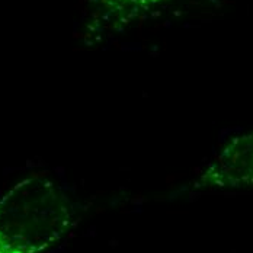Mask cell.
Segmentation results:
<instances>
[{
	"label": "cell",
	"mask_w": 253,
	"mask_h": 253,
	"mask_svg": "<svg viewBox=\"0 0 253 253\" xmlns=\"http://www.w3.org/2000/svg\"><path fill=\"white\" fill-rule=\"evenodd\" d=\"M179 0H89L96 21L106 29L123 31L146 21Z\"/></svg>",
	"instance_id": "3"
},
{
	"label": "cell",
	"mask_w": 253,
	"mask_h": 253,
	"mask_svg": "<svg viewBox=\"0 0 253 253\" xmlns=\"http://www.w3.org/2000/svg\"><path fill=\"white\" fill-rule=\"evenodd\" d=\"M197 189L253 188V131L231 138L194 182Z\"/></svg>",
	"instance_id": "2"
},
{
	"label": "cell",
	"mask_w": 253,
	"mask_h": 253,
	"mask_svg": "<svg viewBox=\"0 0 253 253\" xmlns=\"http://www.w3.org/2000/svg\"><path fill=\"white\" fill-rule=\"evenodd\" d=\"M79 208L54 179L32 175L0 197V253H45L76 227Z\"/></svg>",
	"instance_id": "1"
}]
</instances>
